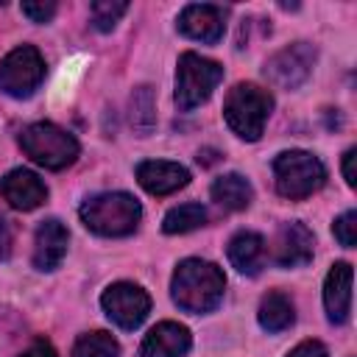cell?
<instances>
[{"label": "cell", "instance_id": "1", "mask_svg": "<svg viewBox=\"0 0 357 357\" xmlns=\"http://www.w3.org/2000/svg\"><path fill=\"white\" fill-rule=\"evenodd\" d=\"M226 290V276L218 265L204 259H184L173 273V298L187 312H209Z\"/></svg>", "mask_w": 357, "mask_h": 357}, {"label": "cell", "instance_id": "2", "mask_svg": "<svg viewBox=\"0 0 357 357\" xmlns=\"http://www.w3.org/2000/svg\"><path fill=\"white\" fill-rule=\"evenodd\" d=\"M139 204L128 192H100L81 204V220L89 231L103 237H126L139 223Z\"/></svg>", "mask_w": 357, "mask_h": 357}, {"label": "cell", "instance_id": "3", "mask_svg": "<svg viewBox=\"0 0 357 357\" xmlns=\"http://www.w3.org/2000/svg\"><path fill=\"white\" fill-rule=\"evenodd\" d=\"M273 109V98L257 84H237L223 103V117L229 128L243 139H259L265 120Z\"/></svg>", "mask_w": 357, "mask_h": 357}, {"label": "cell", "instance_id": "4", "mask_svg": "<svg viewBox=\"0 0 357 357\" xmlns=\"http://www.w3.org/2000/svg\"><path fill=\"white\" fill-rule=\"evenodd\" d=\"M22 151L42 167L47 170H61L75 162L78 156V142L73 134L53 123H33L20 134Z\"/></svg>", "mask_w": 357, "mask_h": 357}, {"label": "cell", "instance_id": "5", "mask_svg": "<svg viewBox=\"0 0 357 357\" xmlns=\"http://www.w3.org/2000/svg\"><path fill=\"white\" fill-rule=\"evenodd\" d=\"M223 67L212 59H204L198 53H181L178 70H176V103L181 112H190L201 106L212 89L220 84Z\"/></svg>", "mask_w": 357, "mask_h": 357}, {"label": "cell", "instance_id": "6", "mask_svg": "<svg viewBox=\"0 0 357 357\" xmlns=\"http://www.w3.org/2000/svg\"><path fill=\"white\" fill-rule=\"evenodd\" d=\"M273 176H276V190L284 198H307L315 190H321L326 181L324 165L307 151L279 153L273 159Z\"/></svg>", "mask_w": 357, "mask_h": 357}, {"label": "cell", "instance_id": "7", "mask_svg": "<svg viewBox=\"0 0 357 357\" xmlns=\"http://www.w3.org/2000/svg\"><path fill=\"white\" fill-rule=\"evenodd\" d=\"M45 78V61L36 47L22 45L0 61V89L11 98H28Z\"/></svg>", "mask_w": 357, "mask_h": 357}, {"label": "cell", "instance_id": "8", "mask_svg": "<svg viewBox=\"0 0 357 357\" xmlns=\"http://www.w3.org/2000/svg\"><path fill=\"white\" fill-rule=\"evenodd\" d=\"M312 64H315V47L307 42H296V45H290V47H284L268 59L265 75L273 86L296 89L310 78Z\"/></svg>", "mask_w": 357, "mask_h": 357}, {"label": "cell", "instance_id": "9", "mask_svg": "<svg viewBox=\"0 0 357 357\" xmlns=\"http://www.w3.org/2000/svg\"><path fill=\"white\" fill-rule=\"evenodd\" d=\"M100 304H103L106 315H109L117 326H123V329H137V326L145 321L148 310H151L148 293H145L142 287H137V284H128V282L112 284V287L103 293Z\"/></svg>", "mask_w": 357, "mask_h": 357}, {"label": "cell", "instance_id": "10", "mask_svg": "<svg viewBox=\"0 0 357 357\" xmlns=\"http://www.w3.org/2000/svg\"><path fill=\"white\" fill-rule=\"evenodd\" d=\"M226 28V11L212 3H192L178 14V31L198 42H218Z\"/></svg>", "mask_w": 357, "mask_h": 357}, {"label": "cell", "instance_id": "11", "mask_svg": "<svg viewBox=\"0 0 357 357\" xmlns=\"http://www.w3.org/2000/svg\"><path fill=\"white\" fill-rule=\"evenodd\" d=\"M312 231L304 223H284L273 240V262L282 268L307 265L312 259Z\"/></svg>", "mask_w": 357, "mask_h": 357}, {"label": "cell", "instance_id": "12", "mask_svg": "<svg viewBox=\"0 0 357 357\" xmlns=\"http://www.w3.org/2000/svg\"><path fill=\"white\" fill-rule=\"evenodd\" d=\"M0 195L14 209H25L28 212V209H36L47 198V187L36 173L17 167V170H11V173H6L0 178Z\"/></svg>", "mask_w": 357, "mask_h": 357}, {"label": "cell", "instance_id": "13", "mask_svg": "<svg viewBox=\"0 0 357 357\" xmlns=\"http://www.w3.org/2000/svg\"><path fill=\"white\" fill-rule=\"evenodd\" d=\"M190 343L192 337L187 326L176 321H162L145 335L139 346V357H181L190 351Z\"/></svg>", "mask_w": 357, "mask_h": 357}, {"label": "cell", "instance_id": "14", "mask_svg": "<svg viewBox=\"0 0 357 357\" xmlns=\"http://www.w3.org/2000/svg\"><path fill=\"white\" fill-rule=\"evenodd\" d=\"M137 181L151 195H170V192L181 190L190 181V173H187V167H181L176 162L151 159V162H139L137 165Z\"/></svg>", "mask_w": 357, "mask_h": 357}, {"label": "cell", "instance_id": "15", "mask_svg": "<svg viewBox=\"0 0 357 357\" xmlns=\"http://www.w3.org/2000/svg\"><path fill=\"white\" fill-rule=\"evenodd\" d=\"M324 307L332 324H346L351 312V265L335 262L324 282Z\"/></svg>", "mask_w": 357, "mask_h": 357}, {"label": "cell", "instance_id": "16", "mask_svg": "<svg viewBox=\"0 0 357 357\" xmlns=\"http://www.w3.org/2000/svg\"><path fill=\"white\" fill-rule=\"evenodd\" d=\"M67 229L50 218V220H42L39 229H36V240H33V265L39 271H53L59 268V262L64 259L67 254Z\"/></svg>", "mask_w": 357, "mask_h": 357}, {"label": "cell", "instance_id": "17", "mask_svg": "<svg viewBox=\"0 0 357 357\" xmlns=\"http://www.w3.org/2000/svg\"><path fill=\"white\" fill-rule=\"evenodd\" d=\"M265 259V240L257 231H237L229 240V262L240 271V273H259Z\"/></svg>", "mask_w": 357, "mask_h": 357}, {"label": "cell", "instance_id": "18", "mask_svg": "<svg viewBox=\"0 0 357 357\" xmlns=\"http://www.w3.org/2000/svg\"><path fill=\"white\" fill-rule=\"evenodd\" d=\"M212 198H215L223 209L237 212V209H245V206L251 204L254 190H251V184H248L243 176L226 173V176H220V178L212 184Z\"/></svg>", "mask_w": 357, "mask_h": 357}, {"label": "cell", "instance_id": "19", "mask_svg": "<svg viewBox=\"0 0 357 357\" xmlns=\"http://www.w3.org/2000/svg\"><path fill=\"white\" fill-rule=\"evenodd\" d=\"M293 318H296L293 301H290L284 293L273 290V293H268V296L262 298V304H259V324H262V329H268V332H282V329H287V326L293 324Z\"/></svg>", "mask_w": 357, "mask_h": 357}, {"label": "cell", "instance_id": "20", "mask_svg": "<svg viewBox=\"0 0 357 357\" xmlns=\"http://www.w3.org/2000/svg\"><path fill=\"white\" fill-rule=\"evenodd\" d=\"M204 220H206V209L201 204H181V206H173L165 215L162 229L167 234H184V231H192V229L204 226Z\"/></svg>", "mask_w": 357, "mask_h": 357}, {"label": "cell", "instance_id": "21", "mask_svg": "<svg viewBox=\"0 0 357 357\" xmlns=\"http://www.w3.org/2000/svg\"><path fill=\"white\" fill-rule=\"evenodd\" d=\"M156 123V103H153V89L151 86H137L131 95V126L139 134H151Z\"/></svg>", "mask_w": 357, "mask_h": 357}, {"label": "cell", "instance_id": "22", "mask_svg": "<svg viewBox=\"0 0 357 357\" xmlns=\"http://www.w3.org/2000/svg\"><path fill=\"white\" fill-rule=\"evenodd\" d=\"M120 346L109 332H89L81 335L73 346V357H117Z\"/></svg>", "mask_w": 357, "mask_h": 357}, {"label": "cell", "instance_id": "23", "mask_svg": "<svg viewBox=\"0 0 357 357\" xmlns=\"http://www.w3.org/2000/svg\"><path fill=\"white\" fill-rule=\"evenodd\" d=\"M126 11H128V3L123 0H98L92 3V25L98 31H112Z\"/></svg>", "mask_w": 357, "mask_h": 357}, {"label": "cell", "instance_id": "24", "mask_svg": "<svg viewBox=\"0 0 357 357\" xmlns=\"http://www.w3.org/2000/svg\"><path fill=\"white\" fill-rule=\"evenodd\" d=\"M335 237L340 245L351 248L354 240H357V212H343L337 220H335Z\"/></svg>", "mask_w": 357, "mask_h": 357}, {"label": "cell", "instance_id": "25", "mask_svg": "<svg viewBox=\"0 0 357 357\" xmlns=\"http://www.w3.org/2000/svg\"><path fill=\"white\" fill-rule=\"evenodd\" d=\"M22 14L31 17L33 22H47L56 14V3L53 0H47V3H22Z\"/></svg>", "mask_w": 357, "mask_h": 357}, {"label": "cell", "instance_id": "26", "mask_svg": "<svg viewBox=\"0 0 357 357\" xmlns=\"http://www.w3.org/2000/svg\"><path fill=\"white\" fill-rule=\"evenodd\" d=\"M287 357H326V349H324V343H318V340H304V343H298Z\"/></svg>", "mask_w": 357, "mask_h": 357}, {"label": "cell", "instance_id": "27", "mask_svg": "<svg viewBox=\"0 0 357 357\" xmlns=\"http://www.w3.org/2000/svg\"><path fill=\"white\" fill-rule=\"evenodd\" d=\"M11 243H14L11 226H8V220L0 215V259H8V257H11Z\"/></svg>", "mask_w": 357, "mask_h": 357}, {"label": "cell", "instance_id": "28", "mask_svg": "<svg viewBox=\"0 0 357 357\" xmlns=\"http://www.w3.org/2000/svg\"><path fill=\"white\" fill-rule=\"evenodd\" d=\"M354 156H357V148H349L343 153V176H346V184L354 187L357 184V176H354Z\"/></svg>", "mask_w": 357, "mask_h": 357}, {"label": "cell", "instance_id": "29", "mask_svg": "<svg viewBox=\"0 0 357 357\" xmlns=\"http://www.w3.org/2000/svg\"><path fill=\"white\" fill-rule=\"evenodd\" d=\"M20 357H59V354H56V349H53L50 343H45V340H36V343H33L28 351H22Z\"/></svg>", "mask_w": 357, "mask_h": 357}]
</instances>
